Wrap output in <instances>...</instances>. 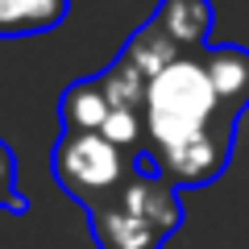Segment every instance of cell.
<instances>
[{
  "label": "cell",
  "mask_w": 249,
  "mask_h": 249,
  "mask_svg": "<svg viewBox=\"0 0 249 249\" xmlns=\"http://www.w3.org/2000/svg\"><path fill=\"white\" fill-rule=\"evenodd\" d=\"M249 108V50L208 46L170 58L145 88V154L175 187H204L232 158V129Z\"/></svg>",
  "instance_id": "6da1fadb"
},
{
  "label": "cell",
  "mask_w": 249,
  "mask_h": 249,
  "mask_svg": "<svg viewBox=\"0 0 249 249\" xmlns=\"http://www.w3.org/2000/svg\"><path fill=\"white\" fill-rule=\"evenodd\" d=\"M187 212L178 187L166 175L133 170L108 199L88 208V224L100 249H162L175 229H183Z\"/></svg>",
  "instance_id": "7a4b0ae2"
},
{
  "label": "cell",
  "mask_w": 249,
  "mask_h": 249,
  "mask_svg": "<svg viewBox=\"0 0 249 249\" xmlns=\"http://www.w3.org/2000/svg\"><path fill=\"white\" fill-rule=\"evenodd\" d=\"M54 178L75 204L88 212L100 199H108L124 178L137 170V158L129 150L112 142L104 133H91V129H62L58 142H54Z\"/></svg>",
  "instance_id": "3957f363"
},
{
  "label": "cell",
  "mask_w": 249,
  "mask_h": 249,
  "mask_svg": "<svg viewBox=\"0 0 249 249\" xmlns=\"http://www.w3.org/2000/svg\"><path fill=\"white\" fill-rule=\"evenodd\" d=\"M212 4L208 0H162L154 21L158 29L178 46V50H208V34H212Z\"/></svg>",
  "instance_id": "277c9868"
},
{
  "label": "cell",
  "mask_w": 249,
  "mask_h": 249,
  "mask_svg": "<svg viewBox=\"0 0 249 249\" xmlns=\"http://www.w3.org/2000/svg\"><path fill=\"white\" fill-rule=\"evenodd\" d=\"M71 0H0V37L50 34L67 21Z\"/></svg>",
  "instance_id": "5b68a950"
},
{
  "label": "cell",
  "mask_w": 249,
  "mask_h": 249,
  "mask_svg": "<svg viewBox=\"0 0 249 249\" xmlns=\"http://www.w3.org/2000/svg\"><path fill=\"white\" fill-rule=\"evenodd\" d=\"M0 212H13V216L29 212L25 196H21V183H17V154L9 150L4 137H0Z\"/></svg>",
  "instance_id": "8992f818"
}]
</instances>
